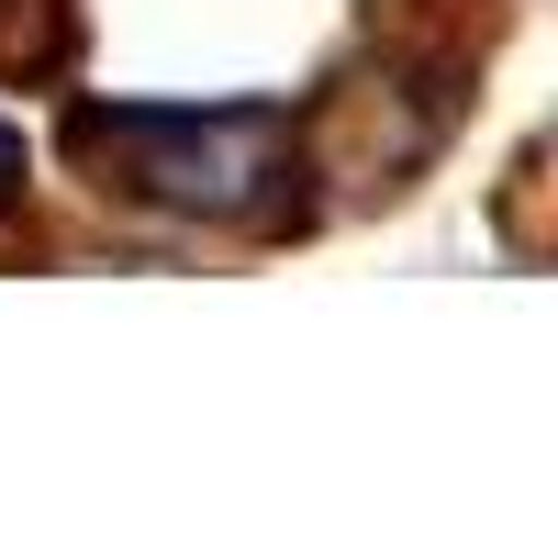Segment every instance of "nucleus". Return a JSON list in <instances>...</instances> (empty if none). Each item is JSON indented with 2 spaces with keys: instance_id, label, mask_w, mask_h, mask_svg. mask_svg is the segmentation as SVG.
Returning a JSON list of instances; mask_svg holds the SVG:
<instances>
[{
  "instance_id": "obj_1",
  "label": "nucleus",
  "mask_w": 558,
  "mask_h": 558,
  "mask_svg": "<svg viewBox=\"0 0 558 558\" xmlns=\"http://www.w3.org/2000/svg\"><path fill=\"white\" fill-rule=\"evenodd\" d=\"M101 134H123L134 179L179 213H246L279 179V123H257V112H123Z\"/></svg>"
},
{
  "instance_id": "obj_2",
  "label": "nucleus",
  "mask_w": 558,
  "mask_h": 558,
  "mask_svg": "<svg viewBox=\"0 0 558 558\" xmlns=\"http://www.w3.org/2000/svg\"><path fill=\"white\" fill-rule=\"evenodd\" d=\"M0 202H23V134L0 123Z\"/></svg>"
}]
</instances>
